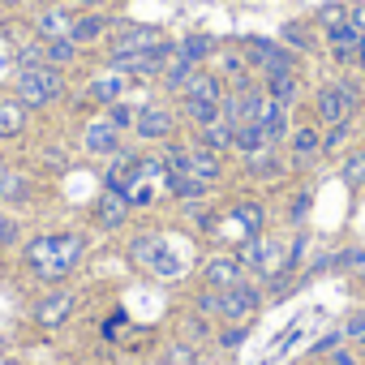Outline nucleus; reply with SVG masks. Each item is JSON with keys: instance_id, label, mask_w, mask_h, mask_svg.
I'll list each match as a JSON object with an SVG mask.
<instances>
[{"instance_id": "obj_31", "label": "nucleus", "mask_w": 365, "mask_h": 365, "mask_svg": "<svg viewBox=\"0 0 365 365\" xmlns=\"http://www.w3.org/2000/svg\"><path fill=\"white\" fill-rule=\"evenodd\" d=\"M194 73H198V65L180 61V56H172L159 82H163V91H168V95H185V86H190V78H194Z\"/></svg>"}, {"instance_id": "obj_46", "label": "nucleus", "mask_w": 365, "mask_h": 365, "mask_svg": "<svg viewBox=\"0 0 365 365\" xmlns=\"http://www.w3.org/2000/svg\"><path fill=\"white\" fill-rule=\"evenodd\" d=\"M339 271L365 275V245H344V250H339Z\"/></svg>"}, {"instance_id": "obj_29", "label": "nucleus", "mask_w": 365, "mask_h": 365, "mask_svg": "<svg viewBox=\"0 0 365 365\" xmlns=\"http://www.w3.org/2000/svg\"><path fill=\"white\" fill-rule=\"evenodd\" d=\"M262 129H267V142H271V146H284L288 133H292V108L271 103V112L262 116Z\"/></svg>"}, {"instance_id": "obj_50", "label": "nucleus", "mask_w": 365, "mask_h": 365, "mask_svg": "<svg viewBox=\"0 0 365 365\" xmlns=\"http://www.w3.org/2000/svg\"><path fill=\"white\" fill-rule=\"evenodd\" d=\"M348 26H352L356 35H365V5H352V9H348Z\"/></svg>"}, {"instance_id": "obj_39", "label": "nucleus", "mask_w": 365, "mask_h": 365, "mask_svg": "<svg viewBox=\"0 0 365 365\" xmlns=\"http://www.w3.org/2000/svg\"><path fill=\"white\" fill-rule=\"evenodd\" d=\"M279 43H284V48H292L297 56L314 52V35H309V26H305V22H288V26L279 31Z\"/></svg>"}, {"instance_id": "obj_28", "label": "nucleus", "mask_w": 365, "mask_h": 365, "mask_svg": "<svg viewBox=\"0 0 365 365\" xmlns=\"http://www.w3.org/2000/svg\"><path fill=\"white\" fill-rule=\"evenodd\" d=\"M180 339H190V344H215V322L211 318H202L198 309H185L180 314Z\"/></svg>"}, {"instance_id": "obj_8", "label": "nucleus", "mask_w": 365, "mask_h": 365, "mask_svg": "<svg viewBox=\"0 0 365 365\" xmlns=\"http://www.w3.org/2000/svg\"><path fill=\"white\" fill-rule=\"evenodd\" d=\"M241 279H250V271H245V262H241L237 250H220V254H211V258L202 262V271H198V284H202V288H220V292L237 288Z\"/></svg>"}, {"instance_id": "obj_40", "label": "nucleus", "mask_w": 365, "mask_h": 365, "mask_svg": "<svg viewBox=\"0 0 365 365\" xmlns=\"http://www.w3.org/2000/svg\"><path fill=\"white\" fill-rule=\"evenodd\" d=\"M43 56H48V65H56V69H69V65L82 56V48H78L73 39H52V43H43Z\"/></svg>"}, {"instance_id": "obj_1", "label": "nucleus", "mask_w": 365, "mask_h": 365, "mask_svg": "<svg viewBox=\"0 0 365 365\" xmlns=\"http://www.w3.org/2000/svg\"><path fill=\"white\" fill-rule=\"evenodd\" d=\"M86 245L91 237L82 228H56V232H39L31 241H22V267L48 284V288H61L86 258Z\"/></svg>"}, {"instance_id": "obj_12", "label": "nucleus", "mask_w": 365, "mask_h": 365, "mask_svg": "<svg viewBox=\"0 0 365 365\" xmlns=\"http://www.w3.org/2000/svg\"><path fill=\"white\" fill-rule=\"evenodd\" d=\"M348 116H356L352 108H348V99H344V91H339V82L331 78V82H322L318 91H314V120L322 125V129H331V125H339V120H348Z\"/></svg>"}, {"instance_id": "obj_42", "label": "nucleus", "mask_w": 365, "mask_h": 365, "mask_svg": "<svg viewBox=\"0 0 365 365\" xmlns=\"http://www.w3.org/2000/svg\"><path fill=\"white\" fill-rule=\"evenodd\" d=\"M22 245V224L9 215V207H0V254Z\"/></svg>"}, {"instance_id": "obj_52", "label": "nucleus", "mask_w": 365, "mask_h": 365, "mask_svg": "<svg viewBox=\"0 0 365 365\" xmlns=\"http://www.w3.org/2000/svg\"><path fill=\"white\" fill-rule=\"evenodd\" d=\"M327 361H331V365H356V352H348V348H335Z\"/></svg>"}, {"instance_id": "obj_53", "label": "nucleus", "mask_w": 365, "mask_h": 365, "mask_svg": "<svg viewBox=\"0 0 365 365\" xmlns=\"http://www.w3.org/2000/svg\"><path fill=\"white\" fill-rule=\"evenodd\" d=\"M78 5H82V9H103L108 0H78Z\"/></svg>"}, {"instance_id": "obj_19", "label": "nucleus", "mask_w": 365, "mask_h": 365, "mask_svg": "<svg viewBox=\"0 0 365 365\" xmlns=\"http://www.w3.org/2000/svg\"><path fill=\"white\" fill-rule=\"evenodd\" d=\"M116 43L112 48H125V52H146L155 43H163V31L159 26H142V22H116Z\"/></svg>"}, {"instance_id": "obj_7", "label": "nucleus", "mask_w": 365, "mask_h": 365, "mask_svg": "<svg viewBox=\"0 0 365 365\" xmlns=\"http://www.w3.org/2000/svg\"><path fill=\"white\" fill-rule=\"evenodd\" d=\"M129 220H133L129 198H125V194H116V190H99V198H95V207H91V228H95V232L116 237V232H125V228H129Z\"/></svg>"}, {"instance_id": "obj_18", "label": "nucleus", "mask_w": 365, "mask_h": 365, "mask_svg": "<svg viewBox=\"0 0 365 365\" xmlns=\"http://www.w3.org/2000/svg\"><path fill=\"white\" fill-rule=\"evenodd\" d=\"M35 39H43V43H52V39H69V26H73V14L65 9V5H48V9H39L35 14Z\"/></svg>"}, {"instance_id": "obj_4", "label": "nucleus", "mask_w": 365, "mask_h": 365, "mask_svg": "<svg viewBox=\"0 0 365 365\" xmlns=\"http://www.w3.org/2000/svg\"><path fill=\"white\" fill-rule=\"evenodd\" d=\"M237 254H241L245 271H250L254 279H262V284L275 279L279 267H284V245H279L275 232H254V237H245V245H241Z\"/></svg>"}, {"instance_id": "obj_3", "label": "nucleus", "mask_w": 365, "mask_h": 365, "mask_svg": "<svg viewBox=\"0 0 365 365\" xmlns=\"http://www.w3.org/2000/svg\"><path fill=\"white\" fill-rule=\"evenodd\" d=\"M241 52H245V65H250L258 78H267V73H301V69H297L301 56H297L292 48L275 43V39H258V35H250V39L241 43Z\"/></svg>"}, {"instance_id": "obj_51", "label": "nucleus", "mask_w": 365, "mask_h": 365, "mask_svg": "<svg viewBox=\"0 0 365 365\" xmlns=\"http://www.w3.org/2000/svg\"><path fill=\"white\" fill-rule=\"evenodd\" d=\"M43 163L56 168V172H65V150H61V146H56V150H43Z\"/></svg>"}, {"instance_id": "obj_30", "label": "nucleus", "mask_w": 365, "mask_h": 365, "mask_svg": "<svg viewBox=\"0 0 365 365\" xmlns=\"http://www.w3.org/2000/svg\"><path fill=\"white\" fill-rule=\"evenodd\" d=\"M232 129H237V125L215 120V125H207V129H194V142L207 146V150H215V155H228V150H232Z\"/></svg>"}, {"instance_id": "obj_37", "label": "nucleus", "mask_w": 365, "mask_h": 365, "mask_svg": "<svg viewBox=\"0 0 365 365\" xmlns=\"http://www.w3.org/2000/svg\"><path fill=\"white\" fill-rule=\"evenodd\" d=\"M309 207H314V190H309V185H301V190L288 198V215H284L292 232H297V228H305V220H309Z\"/></svg>"}, {"instance_id": "obj_56", "label": "nucleus", "mask_w": 365, "mask_h": 365, "mask_svg": "<svg viewBox=\"0 0 365 365\" xmlns=\"http://www.w3.org/2000/svg\"><path fill=\"white\" fill-rule=\"evenodd\" d=\"M5 5H31V0H5Z\"/></svg>"}, {"instance_id": "obj_10", "label": "nucleus", "mask_w": 365, "mask_h": 365, "mask_svg": "<svg viewBox=\"0 0 365 365\" xmlns=\"http://www.w3.org/2000/svg\"><path fill=\"white\" fill-rule=\"evenodd\" d=\"M284 146H288V168H297V172L314 168L322 159V129H318V120L314 125H292Z\"/></svg>"}, {"instance_id": "obj_20", "label": "nucleus", "mask_w": 365, "mask_h": 365, "mask_svg": "<svg viewBox=\"0 0 365 365\" xmlns=\"http://www.w3.org/2000/svg\"><path fill=\"white\" fill-rule=\"evenodd\" d=\"M125 91H129V78H125V73H116V69H108V73H99V78H91V82H86V103L108 108V103L125 99Z\"/></svg>"}, {"instance_id": "obj_45", "label": "nucleus", "mask_w": 365, "mask_h": 365, "mask_svg": "<svg viewBox=\"0 0 365 365\" xmlns=\"http://www.w3.org/2000/svg\"><path fill=\"white\" fill-rule=\"evenodd\" d=\"M339 82V91H344V99H348V108L352 112H361V103H365V86H361V78H352V73H344V78H335Z\"/></svg>"}, {"instance_id": "obj_5", "label": "nucleus", "mask_w": 365, "mask_h": 365, "mask_svg": "<svg viewBox=\"0 0 365 365\" xmlns=\"http://www.w3.org/2000/svg\"><path fill=\"white\" fill-rule=\"evenodd\" d=\"M176 129H180V112L172 103H155L150 99L133 116V138L138 142H168V138H176Z\"/></svg>"}, {"instance_id": "obj_32", "label": "nucleus", "mask_w": 365, "mask_h": 365, "mask_svg": "<svg viewBox=\"0 0 365 365\" xmlns=\"http://www.w3.org/2000/svg\"><path fill=\"white\" fill-rule=\"evenodd\" d=\"M190 309H198L202 318H211V322H224V292L220 288H194V297H190Z\"/></svg>"}, {"instance_id": "obj_47", "label": "nucleus", "mask_w": 365, "mask_h": 365, "mask_svg": "<svg viewBox=\"0 0 365 365\" xmlns=\"http://www.w3.org/2000/svg\"><path fill=\"white\" fill-rule=\"evenodd\" d=\"M339 327H344V339H352V344H356V339L365 335V305H356V309H348Z\"/></svg>"}, {"instance_id": "obj_22", "label": "nucleus", "mask_w": 365, "mask_h": 365, "mask_svg": "<svg viewBox=\"0 0 365 365\" xmlns=\"http://www.w3.org/2000/svg\"><path fill=\"white\" fill-rule=\"evenodd\" d=\"M262 91H267L275 103L297 108V103H301V73H267V78H262Z\"/></svg>"}, {"instance_id": "obj_13", "label": "nucleus", "mask_w": 365, "mask_h": 365, "mask_svg": "<svg viewBox=\"0 0 365 365\" xmlns=\"http://www.w3.org/2000/svg\"><path fill=\"white\" fill-rule=\"evenodd\" d=\"M112 26H116V18H108L103 9H82V14H73L69 39H73L78 48H95V43H103V39L112 35Z\"/></svg>"}, {"instance_id": "obj_36", "label": "nucleus", "mask_w": 365, "mask_h": 365, "mask_svg": "<svg viewBox=\"0 0 365 365\" xmlns=\"http://www.w3.org/2000/svg\"><path fill=\"white\" fill-rule=\"evenodd\" d=\"M159 361H163V365H198V361H202V348L176 335V339L163 348V356H159Z\"/></svg>"}, {"instance_id": "obj_49", "label": "nucleus", "mask_w": 365, "mask_h": 365, "mask_svg": "<svg viewBox=\"0 0 365 365\" xmlns=\"http://www.w3.org/2000/svg\"><path fill=\"white\" fill-rule=\"evenodd\" d=\"M318 22H322V31L348 22V5H322V9H318Z\"/></svg>"}, {"instance_id": "obj_16", "label": "nucleus", "mask_w": 365, "mask_h": 365, "mask_svg": "<svg viewBox=\"0 0 365 365\" xmlns=\"http://www.w3.org/2000/svg\"><path fill=\"white\" fill-rule=\"evenodd\" d=\"M31 129V108L18 95H0V142H14Z\"/></svg>"}, {"instance_id": "obj_11", "label": "nucleus", "mask_w": 365, "mask_h": 365, "mask_svg": "<svg viewBox=\"0 0 365 365\" xmlns=\"http://www.w3.org/2000/svg\"><path fill=\"white\" fill-rule=\"evenodd\" d=\"M120 146H125V142H120V129H116L108 116H91V120L82 125V150H86L91 159H112Z\"/></svg>"}, {"instance_id": "obj_48", "label": "nucleus", "mask_w": 365, "mask_h": 365, "mask_svg": "<svg viewBox=\"0 0 365 365\" xmlns=\"http://www.w3.org/2000/svg\"><path fill=\"white\" fill-rule=\"evenodd\" d=\"M339 344H344V327H335L331 335H322V339H318V344L309 348V356H331V352H335Z\"/></svg>"}, {"instance_id": "obj_38", "label": "nucleus", "mask_w": 365, "mask_h": 365, "mask_svg": "<svg viewBox=\"0 0 365 365\" xmlns=\"http://www.w3.org/2000/svg\"><path fill=\"white\" fill-rule=\"evenodd\" d=\"M250 339V322H220L215 327V348L220 352H237Z\"/></svg>"}, {"instance_id": "obj_15", "label": "nucleus", "mask_w": 365, "mask_h": 365, "mask_svg": "<svg viewBox=\"0 0 365 365\" xmlns=\"http://www.w3.org/2000/svg\"><path fill=\"white\" fill-rule=\"evenodd\" d=\"M190 176L207 180L211 190H220V185H224V176H228V168H224V155H215V150H207V146L190 142Z\"/></svg>"}, {"instance_id": "obj_35", "label": "nucleus", "mask_w": 365, "mask_h": 365, "mask_svg": "<svg viewBox=\"0 0 365 365\" xmlns=\"http://www.w3.org/2000/svg\"><path fill=\"white\" fill-rule=\"evenodd\" d=\"M356 133V120L348 116V120H339V125H331V129H322V155L331 159V155H344V146H348V138Z\"/></svg>"}, {"instance_id": "obj_27", "label": "nucleus", "mask_w": 365, "mask_h": 365, "mask_svg": "<svg viewBox=\"0 0 365 365\" xmlns=\"http://www.w3.org/2000/svg\"><path fill=\"white\" fill-rule=\"evenodd\" d=\"M215 190L207 185V180H198V176H168V198L172 202H194V198H211Z\"/></svg>"}, {"instance_id": "obj_21", "label": "nucleus", "mask_w": 365, "mask_h": 365, "mask_svg": "<svg viewBox=\"0 0 365 365\" xmlns=\"http://www.w3.org/2000/svg\"><path fill=\"white\" fill-rule=\"evenodd\" d=\"M228 95V82L220 78V73H211V69H198L194 78H190V86H185V95L180 99H207V103H220Z\"/></svg>"}, {"instance_id": "obj_43", "label": "nucleus", "mask_w": 365, "mask_h": 365, "mask_svg": "<svg viewBox=\"0 0 365 365\" xmlns=\"http://www.w3.org/2000/svg\"><path fill=\"white\" fill-rule=\"evenodd\" d=\"M14 61H18V69H35V65H48V56H43V39H31V43H18V52H14Z\"/></svg>"}, {"instance_id": "obj_55", "label": "nucleus", "mask_w": 365, "mask_h": 365, "mask_svg": "<svg viewBox=\"0 0 365 365\" xmlns=\"http://www.w3.org/2000/svg\"><path fill=\"white\" fill-rule=\"evenodd\" d=\"M305 365H331V361H327V356H309Z\"/></svg>"}, {"instance_id": "obj_25", "label": "nucleus", "mask_w": 365, "mask_h": 365, "mask_svg": "<svg viewBox=\"0 0 365 365\" xmlns=\"http://www.w3.org/2000/svg\"><path fill=\"white\" fill-rule=\"evenodd\" d=\"M215 52H220V43H215L211 35H185V39L176 43V56H180V61H190V65H198V69H202Z\"/></svg>"}, {"instance_id": "obj_54", "label": "nucleus", "mask_w": 365, "mask_h": 365, "mask_svg": "<svg viewBox=\"0 0 365 365\" xmlns=\"http://www.w3.org/2000/svg\"><path fill=\"white\" fill-rule=\"evenodd\" d=\"M198 365H224V361H215V356H207V352H202V361H198Z\"/></svg>"}, {"instance_id": "obj_41", "label": "nucleus", "mask_w": 365, "mask_h": 365, "mask_svg": "<svg viewBox=\"0 0 365 365\" xmlns=\"http://www.w3.org/2000/svg\"><path fill=\"white\" fill-rule=\"evenodd\" d=\"M232 215L250 228V237L254 232H267V207L262 202H232Z\"/></svg>"}, {"instance_id": "obj_26", "label": "nucleus", "mask_w": 365, "mask_h": 365, "mask_svg": "<svg viewBox=\"0 0 365 365\" xmlns=\"http://www.w3.org/2000/svg\"><path fill=\"white\" fill-rule=\"evenodd\" d=\"M339 180L348 190H365V146H348L344 155H339Z\"/></svg>"}, {"instance_id": "obj_59", "label": "nucleus", "mask_w": 365, "mask_h": 365, "mask_svg": "<svg viewBox=\"0 0 365 365\" xmlns=\"http://www.w3.org/2000/svg\"><path fill=\"white\" fill-rule=\"evenodd\" d=\"M5 365H18V361H5Z\"/></svg>"}, {"instance_id": "obj_14", "label": "nucleus", "mask_w": 365, "mask_h": 365, "mask_svg": "<svg viewBox=\"0 0 365 365\" xmlns=\"http://www.w3.org/2000/svg\"><path fill=\"white\" fill-rule=\"evenodd\" d=\"M241 168H245L250 180H258V185H279V180L288 176V159H284L275 146H267V150H258V155H245Z\"/></svg>"}, {"instance_id": "obj_23", "label": "nucleus", "mask_w": 365, "mask_h": 365, "mask_svg": "<svg viewBox=\"0 0 365 365\" xmlns=\"http://www.w3.org/2000/svg\"><path fill=\"white\" fill-rule=\"evenodd\" d=\"M176 207H180L185 224H190L198 237H215V228H220V215L207 207V198H194V202H176Z\"/></svg>"}, {"instance_id": "obj_57", "label": "nucleus", "mask_w": 365, "mask_h": 365, "mask_svg": "<svg viewBox=\"0 0 365 365\" xmlns=\"http://www.w3.org/2000/svg\"><path fill=\"white\" fill-rule=\"evenodd\" d=\"M356 348H361V352H365V335H361V339H356Z\"/></svg>"}, {"instance_id": "obj_2", "label": "nucleus", "mask_w": 365, "mask_h": 365, "mask_svg": "<svg viewBox=\"0 0 365 365\" xmlns=\"http://www.w3.org/2000/svg\"><path fill=\"white\" fill-rule=\"evenodd\" d=\"M65 91H69V82H65V69H56V65L18 69V78H14V95H18L31 112H43V108H52V103H61Z\"/></svg>"}, {"instance_id": "obj_24", "label": "nucleus", "mask_w": 365, "mask_h": 365, "mask_svg": "<svg viewBox=\"0 0 365 365\" xmlns=\"http://www.w3.org/2000/svg\"><path fill=\"white\" fill-rule=\"evenodd\" d=\"M271 142H267V129L258 125V120H241L237 129H232V150L245 159V155H258V150H267Z\"/></svg>"}, {"instance_id": "obj_34", "label": "nucleus", "mask_w": 365, "mask_h": 365, "mask_svg": "<svg viewBox=\"0 0 365 365\" xmlns=\"http://www.w3.org/2000/svg\"><path fill=\"white\" fill-rule=\"evenodd\" d=\"M159 159L168 163L172 176H185V172H190V142H180V138L159 142Z\"/></svg>"}, {"instance_id": "obj_17", "label": "nucleus", "mask_w": 365, "mask_h": 365, "mask_svg": "<svg viewBox=\"0 0 365 365\" xmlns=\"http://www.w3.org/2000/svg\"><path fill=\"white\" fill-rule=\"evenodd\" d=\"M0 202H5L9 211H14V207H31V202H35V176L9 168L5 176H0Z\"/></svg>"}, {"instance_id": "obj_33", "label": "nucleus", "mask_w": 365, "mask_h": 365, "mask_svg": "<svg viewBox=\"0 0 365 365\" xmlns=\"http://www.w3.org/2000/svg\"><path fill=\"white\" fill-rule=\"evenodd\" d=\"M180 120H190L194 129H207L220 120V103H207V99H180Z\"/></svg>"}, {"instance_id": "obj_58", "label": "nucleus", "mask_w": 365, "mask_h": 365, "mask_svg": "<svg viewBox=\"0 0 365 365\" xmlns=\"http://www.w3.org/2000/svg\"><path fill=\"white\" fill-rule=\"evenodd\" d=\"M361 61H365V39H361Z\"/></svg>"}, {"instance_id": "obj_44", "label": "nucleus", "mask_w": 365, "mask_h": 365, "mask_svg": "<svg viewBox=\"0 0 365 365\" xmlns=\"http://www.w3.org/2000/svg\"><path fill=\"white\" fill-rule=\"evenodd\" d=\"M133 116H138V108L129 103V99H116V103H108V120L125 133V129H133Z\"/></svg>"}, {"instance_id": "obj_9", "label": "nucleus", "mask_w": 365, "mask_h": 365, "mask_svg": "<svg viewBox=\"0 0 365 365\" xmlns=\"http://www.w3.org/2000/svg\"><path fill=\"white\" fill-rule=\"evenodd\" d=\"M262 305H267V284L250 275V279H241L237 288L224 292V322H250Z\"/></svg>"}, {"instance_id": "obj_6", "label": "nucleus", "mask_w": 365, "mask_h": 365, "mask_svg": "<svg viewBox=\"0 0 365 365\" xmlns=\"http://www.w3.org/2000/svg\"><path fill=\"white\" fill-rule=\"evenodd\" d=\"M73 309H78V292L73 288H48L35 305H31V322L39 327V331H61L69 318H73Z\"/></svg>"}]
</instances>
